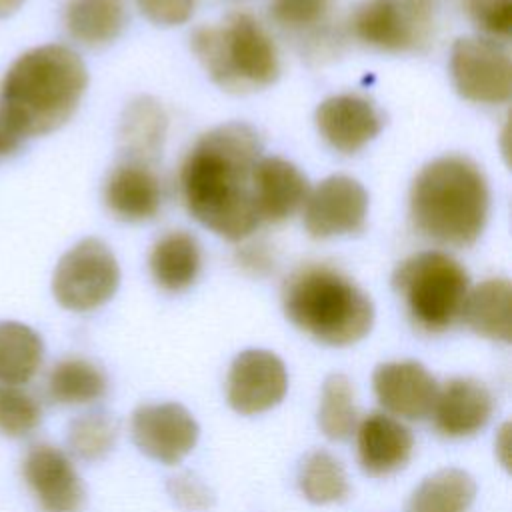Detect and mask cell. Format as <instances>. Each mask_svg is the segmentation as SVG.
Listing matches in <instances>:
<instances>
[{"instance_id": "cell-1", "label": "cell", "mask_w": 512, "mask_h": 512, "mask_svg": "<svg viewBox=\"0 0 512 512\" xmlns=\"http://www.w3.org/2000/svg\"><path fill=\"white\" fill-rule=\"evenodd\" d=\"M260 158V136L246 122H226L202 134L180 170L188 212L230 242L250 236L260 224L252 190Z\"/></svg>"}, {"instance_id": "cell-2", "label": "cell", "mask_w": 512, "mask_h": 512, "mask_svg": "<svg viewBox=\"0 0 512 512\" xmlns=\"http://www.w3.org/2000/svg\"><path fill=\"white\" fill-rule=\"evenodd\" d=\"M88 86L84 60L62 44L18 56L0 84V120L20 140L58 130L76 112Z\"/></svg>"}, {"instance_id": "cell-3", "label": "cell", "mask_w": 512, "mask_h": 512, "mask_svg": "<svg viewBox=\"0 0 512 512\" xmlns=\"http://www.w3.org/2000/svg\"><path fill=\"white\" fill-rule=\"evenodd\" d=\"M490 190L482 170L466 156L428 162L410 186V216L416 230L442 246H472L488 220Z\"/></svg>"}, {"instance_id": "cell-4", "label": "cell", "mask_w": 512, "mask_h": 512, "mask_svg": "<svg viewBox=\"0 0 512 512\" xmlns=\"http://www.w3.org/2000/svg\"><path fill=\"white\" fill-rule=\"evenodd\" d=\"M282 306L296 328L328 346H350L374 324L368 294L344 272L326 264L294 270L284 282Z\"/></svg>"}, {"instance_id": "cell-5", "label": "cell", "mask_w": 512, "mask_h": 512, "mask_svg": "<svg viewBox=\"0 0 512 512\" xmlns=\"http://www.w3.org/2000/svg\"><path fill=\"white\" fill-rule=\"evenodd\" d=\"M190 46L210 80L226 92L260 90L280 76L278 50L248 12H232L218 26L196 28Z\"/></svg>"}, {"instance_id": "cell-6", "label": "cell", "mask_w": 512, "mask_h": 512, "mask_svg": "<svg viewBox=\"0 0 512 512\" xmlns=\"http://www.w3.org/2000/svg\"><path fill=\"white\" fill-rule=\"evenodd\" d=\"M392 288L404 300L412 322L424 332L438 334L462 320L470 278L446 252L426 250L396 266Z\"/></svg>"}, {"instance_id": "cell-7", "label": "cell", "mask_w": 512, "mask_h": 512, "mask_svg": "<svg viewBox=\"0 0 512 512\" xmlns=\"http://www.w3.org/2000/svg\"><path fill=\"white\" fill-rule=\"evenodd\" d=\"M118 284L120 268L112 250L98 238H84L58 260L52 294L62 308L88 312L106 304Z\"/></svg>"}, {"instance_id": "cell-8", "label": "cell", "mask_w": 512, "mask_h": 512, "mask_svg": "<svg viewBox=\"0 0 512 512\" xmlns=\"http://www.w3.org/2000/svg\"><path fill=\"white\" fill-rule=\"evenodd\" d=\"M450 76L456 92L478 104H504L512 92V60L500 40L458 38L450 52Z\"/></svg>"}, {"instance_id": "cell-9", "label": "cell", "mask_w": 512, "mask_h": 512, "mask_svg": "<svg viewBox=\"0 0 512 512\" xmlns=\"http://www.w3.org/2000/svg\"><path fill=\"white\" fill-rule=\"evenodd\" d=\"M432 0H364L350 16L352 34L386 52H406L428 40Z\"/></svg>"}, {"instance_id": "cell-10", "label": "cell", "mask_w": 512, "mask_h": 512, "mask_svg": "<svg viewBox=\"0 0 512 512\" xmlns=\"http://www.w3.org/2000/svg\"><path fill=\"white\" fill-rule=\"evenodd\" d=\"M368 194L350 176L324 178L304 202V228L312 238L358 234L366 226Z\"/></svg>"}, {"instance_id": "cell-11", "label": "cell", "mask_w": 512, "mask_h": 512, "mask_svg": "<svg viewBox=\"0 0 512 512\" xmlns=\"http://www.w3.org/2000/svg\"><path fill=\"white\" fill-rule=\"evenodd\" d=\"M130 430L140 452L162 464H176L188 456L200 434L194 416L176 402L138 406Z\"/></svg>"}, {"instance_id": "cell-12", "label": "cell", "mask_w": 512, "mask_h": 512, "mask_svg": "<svg viewBox=\"0 0 512 512\" xmlns=\"http://www.w3.org/2000/svg\"><path fill=\"white\" fill-rule=\"evenodd\" d=\"M288 390L284 362L270 350L250 348L230 364L226 378L228 404L244 416L274 408Z\"/></svg>"}, {"instance_id": "cell-13", "label": "cell", "mask_w": 512, "mask_h": 512, "mask_svg": "<svg viewBox=\"0 0 512 512\" xmlns=\"http://www.w3.org/2000/svg\"><path fill=\"white\" fill-rule=\"evenodd\" d=\"M24 480L44 512H78L84 484L70 458L52 444L32 446L22 462Z\"/></svg>"}, {"instance_id": "cell-14", "label": "cell", "mask_w": 512, "mask_h": 512, "mask_svg": "<svg viewBox=\"0 0 512 512\" xmlns=\"http://www.w3.org/2000/svg\"><path fill=\"white\" fill-rule=\"evenodd\" d=\"M316 126L320 136L338 152L354 154L372 142L384 116L376 104L358 94H338L326 98L316 108Z\"/></svg>"}, {"instance_id": "cell-15", "label": "cell", "mask_w": 512, "mask_h": 512, "mask_svg": "<svg viewBox=\"0 0 512 512\" xmlns=\"http://www.w3.org/2000/svg\"><path fill=\"white\" fill-rule=\"evenodd\" d=\"M372 388L378 402L406 420H422L432 412L438 384L416 360L384 362L372 372Z\"/></svg>"}, {"instance_id": "cell-16", "label": "cell", "mask_w": 512, "mask_h": 512, "mask_svg": "<svg viewBox=\"0 0 512 512\" xmlns=\"http://www.w3.org/2000/svg\"><path fill=\"white\" fill-rule=\"evenodd\" d=\"M252 190L260 222L278 224L304 206L310 186L292 162L278 156H262L252 172Z\"/></svg>"}, {"instance_id": "cell-17", "label": "cell", "mask_w": 512, "mask_h": 512, "mask_svg": "<svg viewBox=\"0 0 512 512\" xmlns=\"http://www.w3.org/2000/svg\"><path fill=\"white\" fill-rule=\"evenodd\" d=\"M492 394L474 378H452L438 390L432 416L446 438H466L480 432L492 416Z\"/></svg>"}, {"instance_id": "cell-18", "label": "cell", "mask_w": 512, "mask_h": 512, "mask_svg": "<svg viewBox=\"0 0 512 512\" xmlns=\"http://www.w3.org/2000/svg\"><path fill=\"white\" fill-rule=\"evenodd\" d=\"M160 200V180L144 160L128 158L120 162L104 182V204L114 218L124 222L154 218Z\"/></svg>"}, {"instance_id": "cell-19", "label": "cell", "mask_w": 512, "mask_h": 512, "mask_svg": "<svg viewBox=\"0 0 512 512\" xmlns=\"http://www.w3.org/2000/svg\"><path fill=\"white\" fill-rule=\"evenodd\" d=\"M358 462L370 476H388L402 470L414 450L412 432L388 414H368L356 432Z\"/></svg>"}, {"instance_id": "cell-20", "label": "cell", "mask_w": 512, "mask_h": 512, "mask_svg": "<svg viewBox=\"0 0 512 512\" xmlns=\"http://www.w3.org/2000/svg\"><path fill=\"white\" fill-rule=\"evenodd\" d=\"M150 274L154 282L166 292H182L190 288L202 266V252L198 240L186 230L166 232L152 246Z\"/></svg>"}, {"instance_id": "cell-21", "label": "cell", "mask_w": 512, "mask_h": 512, "mask_svg": "<svg viewBox=\"0 0 512 512\" xmlns=\"http://www.w3.org/2000/svg\"><path fill=\"white\" fill-rule=\"evenodd\" d=\"M462 320L482 338L512 340V286L506 278H490L468 290Z\"/></svg>"}, {"instance_id": "cell-22", "label": "cell", "mask_w": 512, "mask_h": 512, "mask_svg": "<svg viewBox=\"0 0 512 512\" xmlns=\"http://www.w3.org/2000/svg\"><path fill=\"white\" fill-rule=\"evenodd\" d=\"M64 24L76 42L90 48L106 46L124 30L126 8L122 0H68Z\"/></svg>"}, {"instance_id": "cell-23", "label": "cell", "mask_w": 512, "mask_h": 512, "mask_svg": "<svg viewBox=\"0 0 512 512\" xmlns=\"http://www.w3.org/2000/svg\"><path fill=\"white\" fill-rule=\"evenodd\" d=\"M474 498L476 482L468 472L442 468L416 486L406 512H468Z\"/></svg>"}, {"instance_id": "cell-24", "label": "cell", "mask_w": 512, "mask_h": 512, "mask_svg": "<svg viewBox=\"0 0 512 512\" xmlns=\"http://www.w3.org/2000/svg\"><path fill=\"white\" fill-rule=\"evenodd\" d=\"M44 358V344L36 330L22 322H0V384L20 386L34 378Z\"/></svg>"}, {"instance_id": "cell-25", "label": "cell", "mask_w": 512, "mask_h": 512, "mask_svg": "<svg viewBox=\"0 0 512 512\" xmlns=\"http://www.w3.org/2000/svg\"><path fill=\"white\" fill-rule=\"evenodd\" d=\"M108 378L84 358H66L58 362L48 376V396L56 404H88L106 394Z\"/></svg>"}, {"instance_id": "cell-26", "label": "cell", "mask_w": 512, "mask_h": 512, "mask_svg": "<svg viewBox=\"0 0 512 512\" xmlns=\"http://www.w3.org/2000/svg\"><path fill=\"white\" fill-rule=\"evenodd\" d=\"M298 486L314 504L342 502L350 494L344 466L326 450L308 452L298 466Z\"/></svg>"}, {"instance_id": "cell-27", "label": "cell", "mask_w": 512, "mask_h": 512, "mask_svg": "<svg viewBox=\"0 0 512 512\" xmlns=\"http://www.w3.org/2000/svg\"><path fill=\"white\" fill-rule=\"evenodd\" d=\"M352 382L344 374H330L320 392L318 426L330 440H346L356 428Z\"/></svg>"}, {"instance_id": "cell-28", "label": "cell", "mask_w": 512, "mask_h": 512, "mask_svg": "<svg viewBox=\"0 0 512 512\" xmlns=\"http://www.w3.org/2000/svg\"><path fill=\"white\" fill-rule=\"evenodd\" d=\"M118 420L108 412H88L72 420L68 428V448L82 460L104 458L116 444Z\"/></svg>"}, {"instance_id": "cell-29", "label": "cell", "mask_w": 512, "mask_h": 512, "mask_svg": "<svg viewBox=\"0 0 512 512\" xmlns=\"http://www.w3.org/2000/svg\"><path fill=\"white\" fill-rule=\"evenodd\" d=\"M164 128L166 116L162 108L154 100L142 98L126 110L122 138L128 142L132 152H140V158L144 160L160 150Z\"/></svg>"}, {"instance_id": "cell-30", "label": "cell", "mask_w": 512, "mask_h": 512, "mask_svg": "<svg viewBox=\"0 0 512 512\" xmlns=\"http://www.w3.org/2000/svg\"><path fill=\"white\" fill-rule=\"evenodd\" d=\"M42 420L40 404L22 388L0 384V434L22 438Z\"/></svg>"}, {"instance_id": "cell-31", "label": "cell", "mask_w": 512, "mask_h": 512, "mask_svg": "<svg viewBox=\"0 0 512 512\" xmlns=\"http://www.w3.org/2000/svg\"><path fill=\"white\" fill-rule=\"evenodd\" d=\"M336 0H270V18L292 32H302L322 24Z\"/></svg>"}, {"instance_id": "cell-32", "label": "cell", "mask_w": 512, "mask_h": 512, "mask_svg": "<svg viewBox=\"0 0 512 512\" xmlns=\"http://www.w3.org/2000/svg\"><path fill=\"white\" fill-rule=\"evenodd\" d=\"M470 20L492 40H508L512 30V0H466Z\"/></svg>"}, {"instance_id": "cell-33", "label": "cell", "mask_w": 512, "mask_h": 512, "mask_svg": "<svg viewBox=\"0 0 512 512\" xmlns=\"http://www.w3.org/2000/svg\"><path fill=\"white\" fill-rule=\"evenodd\" d=\"M166 490L174 504L186 512H204L212 508L216 500L212 488L192 472L170 476L166 482Z\"/></svg>"}, {"instance_id": "cell-34", "label": "cell", "mask_w": 512, "mask_h": 512, "mask_svg": "<svg viewBox=\"0 0 512 512\" xmlns=\"http://www.w3.org/2000/svg\"><path fill=\"white\" fill-rule=\"evenodd\" d=\"M196 0H138L140 12L156 26L184 24L194 12Z\"/></svg>"}, {"instance_id": "cell-35", "label": "cell", "mask_w": 512, "mask_h": 512, "mask_svg": "<svg viewBox=\"0 0 512 512\" xmlns=\"http://www.w3.org/2000/svg\"><path fill=\"white\" fill-rule=\"evenodd\" d=\"M20 138H16L6 126L4 122L0 120V156H6L10 152H14L18 146H20Z\"/></svg>"}, {"instance_id": "cell-36", "label": "cell", "mask_w": 512, "mask_h": 512, "mask_svg": "<svg viewBox=\"0 0 512 512\" xmlns=\"http://www.w3.org/2000/svg\"><path fill=\"white\" fill-rule=\"evenodd\" d=\"M508 446H510V424H504L500 428V434L496 438V452L500 462L508 468Z\"/></svg>"}, {"instance_id": "cell-37", "label": "cell", "mask_w": 512, "mask_h": 512, "mask_svg": "<svg viewBox=\"0 0 512 512\" xmlns=\"http://www.w3.org/2000/svg\"><path fill=\"white\" fill-rule=\"evenodd\" d=\"M26 0H0V18H8L20 10Z\"/></svg>"}]
</instances>
